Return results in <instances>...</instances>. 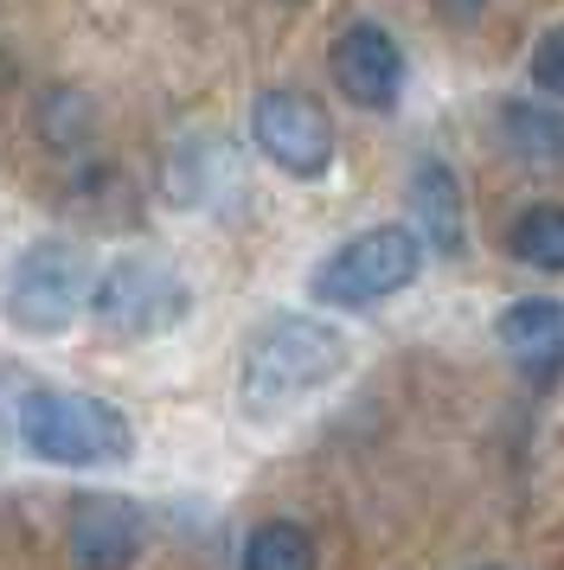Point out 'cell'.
Masks as SVG:
<instances>
[{"label":"cell","instance_id":"cell-1","mask_svg":"<svg viewBox=\"0 0 564 570\" xmlns=\"http://www.w3.org/2000/svg\"><path fill=\"white\" fill-rule=\"evenodd\" d=\"M340 372H347V334L314 314H282L244 346L237 404L251 423H270V416L295 411L302 397H314L321 385H333Z\"/></svg>","mask_w":564,"mask_h":570},{"label":"cell","instance_id":"cell-2","mask_svg":"<svg viewBox=\"0 0 564 570\" xmlns=\"http://www.w3.org/2000/svg\"><path fill=\"white\" fill-rule=\"evenodd\" d=\"M13 442L39 462L58 468H116L135 455V430L128 416L109 404V397H90V391H51L32 385L13 411Z\"/></svg>","mask_w":564,"mask_h":570},{"label":"cell","instance_id":"cell-3","mask_svg":"<svg viewBox=\"0 0 564 570\" xmlns=\"http://www.w3.org/2000/svg\"><path fill=\"white\" fill-rule=\"evenodd\" d=\"M417 269H424V237L410 225H372L328 250V263L308 276V295L321 308H372L417 283Z\"/></svg>","mask_w":564,"mask_h":570},{"label":"cell","instance_id":"cell-4","mask_svg":"<svg viewBox=\"0 0 564 570\" xmlns=\"http://www.w3.org/2000/svg\"><path fill=\"white\" fill-rule=\"evenodd\" d=\"M84 295H90V263L77 250L71 237H39V244H26L20 263H13V276H7V295H0V314H7V327H20V334H65L84 308Z\"/></svg>","mask_w":564,"mask_h":570},{"label":"cell","instance_id":"cell-5","mask_svg":"<svg viewBox=\"0 0 564 570\" xmlns=\"http://www.w3.org/2000/svg\"><path fill=\"white\" fill-rule=\"evenodd\" d=\"M186 308H193L186 283H179L167 263H154V257H123V263H109L97 283H90V314H97L109 334H123V340L167 334V327L186 321Z\"/></svg>","mask_w":564,"mask_h":570},{"label":"cell","instance_id":"cell-6","mask_svg":"<svg viewBox=\"0 0 564 570\" xmlns=\"http://www.w3.org/2000/svg\"><path fill=\"white\" fill-rule=\"evenodd\" d=\"M251 135L263 160H276L289 180H321L333 167V122L302 90H263L251 104Z\"/></svg>","mask_w":564,"mask_h":570},{"label":"cell","instance_id":"cell-7","mask_svg":"<svg viewBox=\"0 0 564 570\" xmlns=\"http://www.w3.org/2000/svg\"><path fill=\"white\" fill-rule=\"evenodd\" d=\"M333 83H340V97L359 109H398L405 97V52H398V39L379 27V20H353V27L333 39Z\"/></svg>","mask_w":564,"mask_h":570},{"label":"cell","instance_id":"cell-8","mask_svg":"<svg viewBox=\"0 0 564 570\" xmlns=\"http://www.w3.org/2000/svg\"><path fill=\"white\" fill-rule=\"evenodd\" d=\"M65 558H71V570H128L142 558V507L123 500V493H84V500H71Z\"/></svg>","mask_w":564,"mask_h":570},{"label":"cell","instance_id":"cell-9","mask_svg":"<svg viewBox=\"0 0 564 570\" xmlns=\"http://www.w3.org/2000/svg\"><path fill=\"white\" fill-rule=\"evenodd\" d=\"M494 334H500V346L519 360V372H526L533 385H552V379L564 372V308L558 302L526 295V302L500 308Z\"/></svg>","mask_w":564,"mask_h":570},{"label":"cell","instance_id":"cell-10","mask_svg":"<svg viewBox=\"0 0 564 570\" xmlns=\"http://www.w3.org/2000/svg\"><path fill=\"white\" fill-rule=\"evenodd\" d=\"M410 212H417V237L430 244L436 257H461L468 218H461V186L443 160H424V167L410 174Z\"/></svg>","mask_w":564,"mask_h":570},{"label":"cell","instance_id":"cell-11","mask_svg":"<svg viewBox=\"0 0 564 570\" xmlns=\"http://www.w3.org/2000/svg\"><path fill=\"white\" fill-rule=\"evenodd\" d=\"M494 135L519 167H558L564 160V116L538 104H500L494 116Z\"/></svg>","mask_w":564,"mask_h":570},{"label":"cell","instance_id":"cell-12","mask_svg":"<svg viewBox=\"0 0 564 570\" xmlns=\"http://www.w3.org/2000/svg\"><path fill=\"white\" fill-rule=\"evenodd\" d=\"M244 570H321V558L295 519H263L244 539Z\"/></svg>","mask_w":564,"mask_h":570},{"label":"cell","instance_id":"cell-13","mask_svg":"<svg viewBox=\"0 0 564 570\" xmlns=\"http://www.w3.org/2000/svg\"><path fill=\"white\" fill-rule=\"evenodd\" d=\"M507 250L545 276H564V206H526L507 232Z\"/></svg>","mask_w":564,"mask_h":570},{"label":"cell","instance_id":"cell-14","mask_svg":"<svg viewBox=\"0 0 564 570\" xmlns=\"http://www.w3.org/2000/svg\"><path fill=\"white\" fill-rule=\"evenodd\" d=\"M39 129H46V141H58V148H77V135H90V104H84L77 90H51Z\"/></svg>","mask_w":564,"mask_h":570},{"label":"cell","instance_id":"cell-15","mask_svg":"<svg viewBox=\"0 0 564 570\" xmlns=\"http://www.w3.org/2000/svg\"><path fill=\"white\" fill-rule=\"evenodd\" d=\"M533 83L545 97H564V27H552L533 46Z\"/></svg>","mask_w":564,"mask_h":570},{"label":"cell","instance_id":"cell-16","mask_svg":"<svg viewBox=\"0 0 564 570\" xmlns=\"http://www.w3.org/2000/svg\"><path fill=\"white\" fill-rule=\"evenodd\" d=\"M26 391H32V379H26L20 365H7V360H0V430L13 423V411H20V397H26Z\"/></svg>","mask_w":564,"mask_h":570},{"label":"cell","instance_id":"cell-17","mask_svg":"<svg viewBox=\"0 0 564 570\" xmlns=\"http://www.w3.org/2000/svg\"><path fill=\"white\" fill-rule=\"evenodd\" d=\"M436 7H443L449 20H475V13H482L487 0H436Z\"/></svg>","mask_w":564,"mask_h":570},{"label":"cell","instance_id":"cell-18","mask_svg":"<svg viewBox=\"0 0 564 570\" xmlns=\"http://www.w3.org/2000/svg\"><path fill=\"white\" fill-rule=\"evenodd\" d=\"M487 570H500V564H487Z\"/></svg>","mask_w":564,"mask_h":570}]
</instances>
